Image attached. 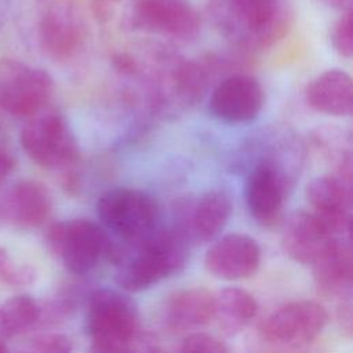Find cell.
Listing matches in <instances>:
<instances>
[{
	"label": "cell",
	"instance_id": "1",
	"mask_svg": "<svg viewBox=\"0 0 353 353\" xmlns=\"http://www.w3.org/2000/svg\"><path fill=\"white\" fill-rule=\"evenodd\" d=\"M218 29L248 48H268L291 28L290 0H214L210 6Z\"/></svg>",
	"mask_w": 353,
	"mask_h": 353
},
{
	"label": "cell",
	"instance_id": "2",
	"mask_svg": "<svg viewBox=\"0 0 353 353\" xmlns=\"http://www.w3.org/2000/svg\"><path fill=\"white\" fill-rule=\"evenodd\" d=\"M137 244L135 254L121 263L116 274V283L124 291L148 290L179 273L186 265L188 239L178 226L172 229L156 228Z\"/></svg>",
	"mask_w": 353,
	"mask_h": 353
},
{
	"label": "cell",
	"instance_id": "3",
	"mask_svg": "<svg viewBox=\"0 0 353 353\" xmlns=\"http://www.w3.org/2000/svg\"><path fill=\"white\" fill-rule=\"evenodd\" d=\"M138 310L124 294L99 288L90 294L87 301L84 328L94 352L130 350L138 334Z\"/></svg>",
	"mask_w": 353,
	"mask_h": 353
},
{
	"label": "cell",
	"instance_id": "4",
	"mask_svg": "<svg viewBox=\"0 0 353 353\" xmlns=\"http://www.w3.org/2000/svg\"><path fill=\"white\" fill-rule=\"evenodd\" d=\"M47 244L73 274L90 273L99 261L113 254L109 236L98 223L76 218L52 223L46 234Z\"/></svg>",
	"mask_w": 353,
	"mask_h": 353
},
{
	"label": "cell",
	"instance_id": "5",
	"mask_svg": "<svg viewBox=\"0 0 353 353\" xmlns=\"http://www.w3.org/2000/svg\"><path fill=\"white\" fill-rule=\"evenodd\" d=\"M97 214L106 230L132 243L148 237L159 221L156 201L148 193L132 188L103 192L97 201Z\"/></svg>",
	"mask_w": 353,
	"mask_h": 353
},
{
	"label": "cell",
	"instance_id": "6",
	"mask_svg": "<svg viewBox=\"0 0 353 353\" xmlns=\"http://www.w3.org/2000/svg\"><path fill=\"white\" fill-rule=\"evenodd\" d=\"M28 119L21 131V146L37 165L61 170L74 164L77 141L62 113L43 109Z\"/></svg>",
	"mask_w": 353,
	"mask_h": 353
},
{
	"label": "cell",
	"instance_id": "7",
	"mask_svg": "<svg viewBox=\"0 0 353 353\" xmlns=\"http://www.w3.org/2000/svg\"><path fill=\"white\" fill-rule=\"evenodd\" d=\"M54 92L51 76L40 68L15 59L0 62V108L28 119L46 109Z\"/></svg>",
	"mask_w": 353,
	"mask_h": 353
},
{
	"label": "cell",
	"instance_id": "8",
	"mask_svg": "<svg viewBox=\"0 0 353 353\" xmlns=\"http://www.w3.org/2000/svg\"><path fill=\"white\" fill-rule=\"evenodd\" d=\"M124 23L132 30L185 41L193 40L200 30V19L190 0H131L124 10Z\"/></svg>",
	"mask_w": 353,
	"mask_h": 353
},
{
	"label": "cell",
	"instance_id": "9",
	"mask_svg": "<svg viewBox=\"0 0 353 353\" xmlns=\"http://www.w3.org/2000/svg\"><path fill=\"white\" fill-rule=\"evenodd\" d=\"M328 314L313 301H294L273 310L261 324L263 341L279 347H299L313 342L325 328Z\"/></svg>",
	"mask_w": 353,
	"mask_h": 353
},
{
	"label": "cell",
	"instance_id": "10",
	"mask_svg": "<svg viewBox=\"0 0 353 353\" xmlns=\"http://www.w3.org/2000/svg\"><path fill=\"white\" fill-rule=\"evenodd\" d=\"M310 211L338 237L349 239L352 192L350 179L325 174L312 179L305 190Z\"/></svg>",
	"mask_w": 353,
	"mask_h": 353
},
{
	"label": "cell",
	"instance_id": "11",
	"mask_svg": "<svg viewBox=\"0 0 353 353\" xmlns=\"http://www.w3.org/2000/svg\"><path fill=\"white\" fill-rule=\"evenodd\" d=\"M263 105L259 81L248 74H232L222 80L211 94L208 109L214 117L229 124L250 123L258 117Z\"/></svg>",
	"mask_w": 353,
	"mask_h": 353
},
{
	"label": "cell",
	"instance_id": "12",
	"mask_svg": "<svg viewBox=\"0 0 353 353\" xmlns=\"http://www.w3.org/2000/svg\"><path fill=\"white\" fill-rule=\"evenodd\" d=\"M287 181L269 160L256 164L245 182V201L251 216L265 228H273L283 216Z\"/></svg>",
	"mask_w": 353,
	"mask_h": 353
},
{
	"label": "cell",
	"instance_id": "13",
	"mask_svg": "<svg viewBox=\"0 0 353 353\" xmlns=\"http://www.w3.org/2000/svg\"><path fill=\"white\" fill-rule=\"evenodd\" d=\"M204 265L211 274L222 280L248 279L261 265V248L252 237L230 233L207 250Z\"/></svg>",
	"mask_w": 353,
	"mask_h": 353
},
{
	"label": "cell",
	"instance_id": "14",
	"mask_svg": "<svg viewBox=\"0 0 353 353\" xmlns=\"http://www.w3.org/2000/svg\"><path fill=\"white\" fill-rule=\"evenodd\" d=\"M336 239L328 226L312 211H295L284 225L281 247L287 256L302 265H312Z\"/></svg>",
	"mask_w": 353,
	"mask_h": 353
},
{
	"label": "cell",
	"instance_id": "15",
	"mask_svg": "<svg viewBox=\"0 0 353 353\" xmlns=\"http://www.w3.org/2000/svg\"><path fill=\"white\" fill-rule=\"evenodd\" d=\"M233 204L230 194L222 188H214L203 193L183 214L178 228L188 240L208 243L214 240L228 225Z\"/></svg>",
	"mask_w": 353,
	"mask_h": 353
},
{
	"label": "cell",
	"instance_id": "16",
	"mask_svg": "<svg viewBox=\"0 0 353 353\" xmlns=\"http://www.w3.org/2000/svg\"><path fill=\"white\" fill-rule=\"evenodd\" d=\"M84 40V28L65 4H52L41 15L39 22V41L43 51L54 61L72 58Z\"/></svg>",
	"mask_w": 353,
	"mask_h": 353
},
{
	"label": "cell",
	"instance_id": "17",
	"mask_svg": "<svg viewBox=\"0 0 353 353\" xmlns=\"http://www.w3.org/2000/svg\"><path fill=\"white\" fill-rule=\"evenodd\" d=\"M51 212V196L47 188L33 179L17 182L1 203L3 216L14 226L33 229L40 226Z\"/></svg>",
	"mask_w": 353,
	"mask_h": 353
},
{
	"label": "cell",
	"instance_id": "18",
	"mask_svg": "<svg viewBox=\"0 0 353 353\" xmlns=\"http://www.w3.org/2000/svg\"><path fill=\"white\" fill-rule=\"evenodd\" d=\"M215 295L205 288L192 287L174 291L163 306V321L171 331H188L214 320Z\"/></svg>",
	"mask_w": 353,
	"mask_h": 353
},
{
	"label": "cell",
	"instance_id": "19",
	"mask_svg": "<svg viewBox=\"0 0 353 353\" xmlns=\"http://www.w3.org/2000/svg\"><path fill=\"white\" fill-rule=\"evenodd\" d=\"M319 291L325 296H345L350 292L353 261L349 239L334 240L312 263Z\"/></svg>",
	"mask_w": 353,
	"mask_h": 353
},
{
	"label": "cell",
	"instance_id": "20",
	"mask_svg": "<svg viewBox=\"0 0 353 353\" xmlns=\"http://www.w3.org/2000/svg\"><path fill=\"white\" fill-rule=\"evenodd\" d=\"M306 103L328 116H350L353 110V84L350 76L339 69H330L313 79L305 90Z\"/></svg>",
	"mask_w": 353,
	"mask_h": 353
},
{
	"label": "cell",
	"instance_id": "21",
	"mask_svg": "<svg viewBox=\"0 0 353 353\" xmlns=\"http://www.w3.org/2000/svg\"><path fill=\"white\" fill-rule=\"evenodd\" d=\"M258 302L243 288L228 287L215 295L214 319L226 335L245 328L258 314Z\"/></svg>",
	"mask_w": 353,
	"mask_h": 353
},
{
	"label": "cell",
	"instance_id": "22",
	"mask_svg": "<svg viewBox=\"0 0 353 353\" xmlns=\"http://www.w3.org/2000/svg\"><path fill=\"white\" fill-rule=\"evenodd\" d=\"M40 316L39 302L26 294L7 299L0 307V336L11 339L37 324Z\"/></svg>",
	"mask_w": 353,
	"mask_h": 353
},
{
	"label": "cell",
	"instance_id": "23",
	"mask_svg": "<svg viewBox=\"0 0 353 353\" xmlns=\"http://www.w3.org/2000/svg\"><path fill=\"white\" fill-rule=\"evenodd\" d=\"M36 280V270L29 263L15 261L10 252L0 247V284L10 287L30 285Z\"/></svg>",
	"mask_w": 353,
	"mask_h": 353
},
{
	"label": "cell",
	"instance_id": "24",
	"mask_svg": "<svg viewBox=\"0 0 353 353\" xmlns=\"http://www.w3.org/2000/svg\"><path fill=\"white\" fill-rule=\"evenodd\" d=\"M331 44L334 50L345 58L353 54V14L352 10H345L335 21L331 29Z\"/></svg>",
	"mask_w": 353,
	"mask_h": 353
},
{
	"label": "cell",
	"instance_id": "25",
	"mask_svg": "<svg viewBox=\"0 0 353 353\" xmlns=\"http://www.w3.org/2000/svg\"><path fill=\"white\" fill-rule=\"evenodd\" d=\"M179 352H205V353H226L229 347L218 338L204 334L193 332L185 336L178 347Z\"/></svg>",
	"mask_w": 353,
	"mask_h": 353
},
{
	"label": "cell",
	"instance_id": "26",
	"mask_svg": "<svg viewBox=\"0 0 353 353\" xmlns=\"http://www.w3.org/2000/svg\"><path fill=\"white\" fill-rule=\"evenodd\" d=\"M29 349L41 353H68L73 349V341L65 334H41L30 341Z\"/></svg>",
	"mask_w": 353,
	"mask_h": 353
},
{
	"label": "cell",
	"instance_id": "27",
	"mask_svg": "<svg viewBox=\"0 0 353 353\" xmlns=\"http://www.w3.org/2000/svg\"><path fill=\"white\" fill-rule=\"evenodd\" d=\"M15 164L17 163L12 153L3 145H0V185H3L4 181L11 175Z\"/></svg>",
	"mask_w": 353,
	"mask_h": 353
},
{
	"label": "cell",
	"instance_id": "28",
	"mask_svg": "<svg viewBox=\"0 0 353 353\" xmlns=\"http://www.w3.org/2000/svg\"><path fill=\"white\" fill-rule=\"evenodd\" d=\"M113 63H114V66H116L120 72H123V73H132V72H135V69H137V65H135L134 59H132L131 57L125 55V54H119V55H116V57L113 58Z\"/></svg>",
	"mask_w": 353,
	"mask_h": 353
},
{
	"label": "cell",
	"instance_id": "29",
	"mask_svg": "<svg viewBox=\"0 0 353 353\" xmlns=\"http://www.w3.org/2000/svg\"><path fill=\"white\" fill-rule=\"evenodd\" d=\"M325 4L334 7V8H338V10H352V3L353 0H323Z\"/></svg>",
	"mask_w": 353,
	"mask_h": 353
},
{
	"label": "cell",
	"instance_id": "30",
	"mask_svg": "<svg viewBox=\"0 0 353 353\" xmlns=\"http://www.w3.org/2000/svg\"><path fill=\"white\" fill-rule=\"evenodd\" d=\"M10 1L11 0H0V26L3 25V22L7 18V14L10 10Z\"/></svg>",
	"mask_w": 353,
	"mask_h": 353
},
{
	"label": "cell",
	"instance_id": "31",
	"mask_svg": "<svg viewBox=\"0 0 353 353\" xmlns=\"http://www.w3.org/2000/svg\"><path fill=\"white\" fill-rule=\"evenodd\" d=\"M7 350H8V347L6 346L4 341H3V339H0V353H6Z\"/></svg>",
	"mask_w": 353,
	"mask_h": 353
}]
</instances>
